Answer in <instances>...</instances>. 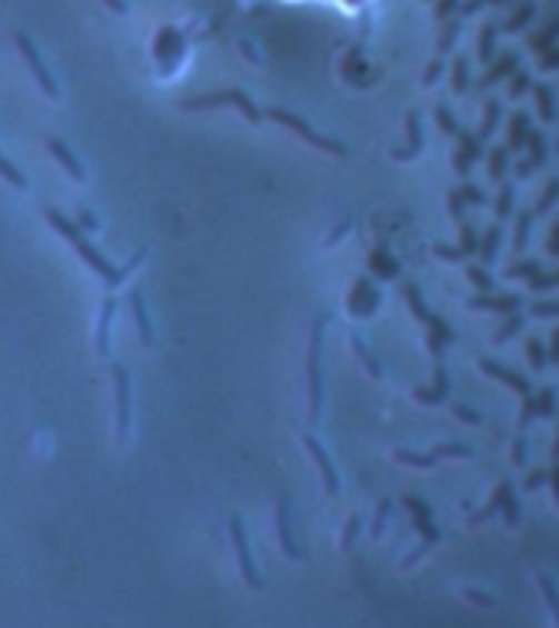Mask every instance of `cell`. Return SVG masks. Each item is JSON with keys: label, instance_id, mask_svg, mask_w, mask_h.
Here are the masks:
<instances>
[{"label": "cell", "instance_id": "7", "mask_svg": "<svg viewBox=\"0 0 559 628\" xmlns=\"http://www.w3.org/2000/svg\"><path fill=\"white\" fill-rule=\"evenodd\" d=\"M128 305H131V318H134V325H138L141 343H144V347H151V343H154V325H151V311H148L144 291H141V288H134V291H131V298H128Z\"/></svg>", "mask_w": 559, "mask_h": 628}, {"label": "cell", "instance_id": "2", "mask_svg": "<svg viewBox=\"0 0 559 628\" xmlns=\"http://www.w3.org/2000/svg\"><path fill=\"white\" fill-rule=\"evenodd\" d=\"M114 380V439L118 446L131 442L134 432V373L124 363L112 367Z\"/></svg>", "mask_w": 559, "mask_h": 628}, {"label": "cell", "instance_id": "5", "mask_svg": "<svg viewBox=\"0 0 559 628\" xmlns=\"http://www.w3.org/2000/svg\"><path fill=\"white\" fill-rule=\"evenodd\" d=\"M47 151L53 154V161H57L62 171L69 173L76 183H86L89 180V168H86V161L79 158V151L76 148H69L62 138H47Z\"/></svg>", "mask_w": 559, "mask_h": 628}, {"label": "cell", "instance_id": "3", "mask_svg": "<svg viewBox=\"0 0 559 628\" xmlns=\"http://www.w3.org/2000/svg\"><path fill=\"white\" fill-rule=\"evenodd\" d=\"M17 47H20V57L30 62V69H33V76H37V82H40V89H43L53 102H62V86H59V79L53 76V69L47 66V59L40 57L37 43H33L27 33H17Z\"/></svg>", "mask_w": 559, "mask_h": 628}, {"label": "cell", "instance_id": "9", "mask_svg": "<svg viewBox=\"0 0 559 628\" xmlns=\"http://www.w3.org/2000/svg\"><path fill=\"white\" fill-rule=\"evenodd\" d=\"M279 544H281V550H285L288 557H298V550H295V540H291V527H288V515H285V505L279 508Z\"/></svg>", "mask_w": 559, "mask_h": 628}, {"label": "cell", "instance_id": "4", "mask_svg": "<svg viewBox=\"0 0 559 628\" xmlns=\"http://www.w3.org/2000/svg\"><path fill=\"white\" fill-rule=\"evenodd\" d=\"M229 534H232V550H236V564H239V572H242V579L252 586V589H259L262 586V579H259V570H256V560H252V550H249V537H246V527H242V520L232 515L229 520Z\"/></svg>", "mask_w": 559, "mask_h": 628}, {"label": "cell", "instance_id": "12", "mask_svg": "<svg viewBox=\"0 0 559 628\" xmlns=\"http://www.w3.org/2000/svg\"><path fill=\"white\" fill-rule=\"evenodd\" d=\"M461 596H465V599H471V606H485V609H491V596H485V592H475V589H461Z\"/></svg>", "mask_w": 559, "mask_h": 628}, {"label": "cell", "instance_id": "13", "mask_svg": "<svg viewBox=\"0 0 559 628\" xmlns=\"http://www.w3.org/2000/svg\"><path fill=\"white\" fill-rule=\"evenodd\" d=\"M37 442H40V449H37L40 456L53 452V436H50V432H40V436H37Z\"/></svg>", "mask_w": 559, "mask_h": 628}, {"label": "cell", "instance_id": "10", "mask_svg": "<svg viewBox=\"0 0 559 628\" xmlns=\"http://www.w3.org/2000/svg\"><path fill=\"white\" fill-rule=\"evenodd\" d=\"M540 589H543V596H547V606H550V619H553V628H559V599H557V592H553V586H550L547 579H540Z\"/></svg>", "mask_w": 559, "mask_h": 628}, {"label": "cell", "instance_id": "8", "mask_svg": "<svg viewBox=\"0 0 559 628\" xmlns=\"http://www.w3.org/2000/svg\"><path fill=\"white\" fill-rule=\"evenodd\" d=\"M0 180H7L13 190H27V187H30V177H27V173L20 171V168H17V165H13V161L3 154V148H0Z\"/></svg>", "mask_w": 559, "mask_h": 628}, {"label": "cell", "instance_id": "1", "mask_svg": "<svg viewBox=\"0 0 559 628\" xmlns=\"http://www.w3.org/2000/svg\"><path fill=\"white\" fill-rule=\"evenodd\" d=\"M43 217H47V223L57 229L59 236L76 249V256L109 286V291H118L121 288V262H112L92 239H89V232L79 227V223H72L62 210H57V207H47L43 210Z\"/></svg>", "mask_w": 559, "mask_h": 628}, {"label": "cell", "instance_id": "6", "mask_svg": "<svg viewBox=\"0 0 559 628\" xmlns=\"http://www.w3.org/2000/svg\"><path fill=\"white\" fill-rule=\"evenodd\" d=\"M114 318H118V298H114V291H109L106 301L99 305V325H96V353L99 357H112Z\"/></svg>", "mask_w": 559, "mask_h": 628}, {"label": "cell", "instance_id": "11", "mask_svg": "<svg viewBox=\"0 0 559 628\" xmlns=\"http://www.w3.org/2000/svg\"><path fill=\"white\" fill-rule=\"evenodd\" d=\"M79 227L89 229V232H96V229H102V220H99L92 210H86V207H82V210H79Z\"/></svg>", "mask_w": 559, "mask_h": 628}]
</instances>
